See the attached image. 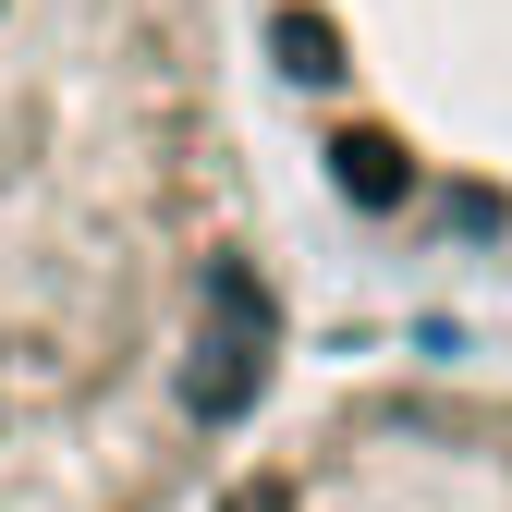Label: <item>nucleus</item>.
Wrapping results in <instances>:
<instances>
[{
	"label": "nucleus",
	"mask_w": 512,
	"mask_h": 512,
	"mask_svg": "<svg viewBox=\"0 0 512 512\" xmlns=\"http://www.w3.org/2000/svg\"><path fill=\"white\" fill-rule=\"evenodd\" d=\"M281 317L232 0H0V512H196Z\"/></svg>",
	"instance_id": "f257e3e1"
},
{
	"label": "nucleus",
	"mask_w": 512,
	"mask_h": 512,
	"mask_svg": "<svg viewBox=\"0 0 512 512\" xmlns=\"http://www.w3.org/2000/svg\"><path fill=\"white\" fill-rule=\"evenodd\" d=\"M281 147L391 256H512V0H244Z\"/></svg>",
	"instance_id": "f03ea898"
},
{
	"label": "nucleus",
	"mask_w": 512,
	"mask_h": 512,
	"mask_svg": "<svg viewBox=\"0 0 512 512\" xmlns=\"http://www.w3.org/2000/svg\"><path fill=\"white\" fill-rule=\"evenodd\" d=\"M196 512H512V378L366 366L256 415Z\"/></svg>",
	"instance_id": "7ed1b4c3"
}]
</instances>
